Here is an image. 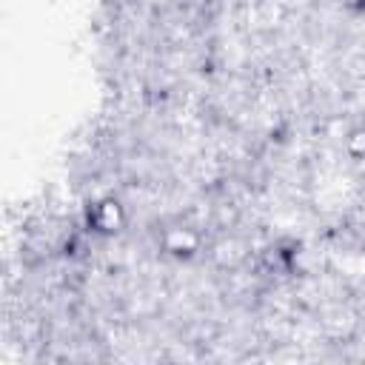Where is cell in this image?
I'll list each match as a JSON object with an SVG mask.
<instances>
[{"mask_svg":"<svg viewBox=\"0 0 365 365\" xmlns=\"http://www.w3.org/2000/svg\"><path fill=\"white\" fill-rule=\"evenodd\" d=\"M88 222L94 225V231H103V234H114L120 231L123 225V208L117 200H100L94 205V211L88 214Z\"/></svg>","mask_w":365,"mask_h":365,"instance_id":"obj_1","label":"cell"},{"mask_svg":"<svg viewBox=\"0 0 365 365\" xmlns=\"http://www.w3.org/2000/svg\"><path fill=\"white\" fill-rule=\"evenodd\" d=\"M163 245H165V251L168 254H174V257H191L197 248H200V240H197V234L191 231V228H168L165 231V237H163Z\"/></svg>","mask_w":365,"mask_h":365,"instance_id":"obj_2","label":"cell"}]
</instances>
